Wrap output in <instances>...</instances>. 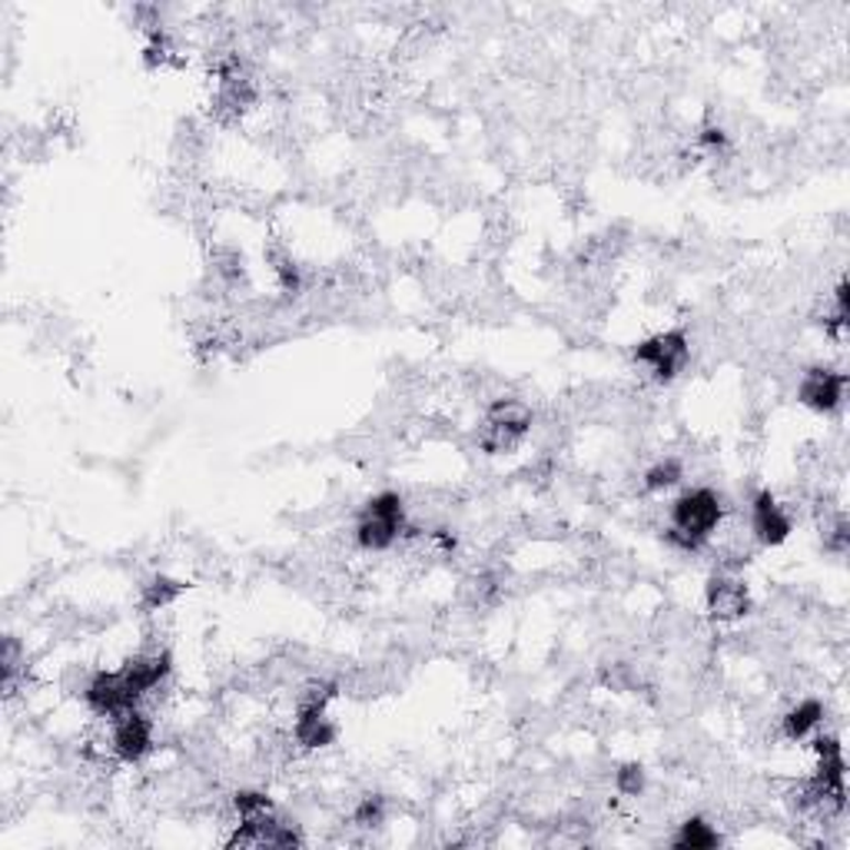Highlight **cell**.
<instances>
[{
  "label": "cell",
  "mask_w": 850,
  "mask_h": 850,
  "mask_svg": "<svg viewBox=\"0 0 850 850\" xmlns=\"http://www.w3.org/2000/svg\"><path fill=\"white\" fill-rule=\"evenodd\" d=\"M722 515H725L722 499L712 489H691L671 508V525L664 528L668 541H674L684 551H697L722 525Z\"/></svg>",
  "instance_id": "6da1fadb"
},
{
  "label": "cell",
  "mask_w": 850,
  "mask_h": 850,
  "mask_svg": "<svg viewBox=\"0 0 850 850\" xmlns=\"http://www.w3.org/2000/svg\"><path fill=\"white\" fill-rule=\"evenodd\" d=\"M402 532H405V508H402V499L392 495V492L376 495V499L366 505V512H362V518H359V525H356V538H359V545L369 548V551L389 548Z\"/></svg>",
  "instance_id": "7a4b0ae2"
},
{
  "label": "cell",
  "mask_w": 850,
  "mask_h": 850,
  "mask_svg": "<svg viewBox=\"0 0 850 850\" xmlns=\"http://www.w3.org/2000/svg\"><path fill=\"white\" fill-rule=\"evenodd\" d=\"M83 694H87V704H90V712L93 715H100V718H120V715H126V712H133L136 707V701L144 697L136 691V684L130 681V674L120 668V671H100V674H93L90 678V684L83 687Z\"/></svg>",
  "instance_id": "3957f363"
},
{
  "label": "cell",
  "mask_w": 850,
  "mask_h": 850,
  "mask_svg": "<svg viewBox=\"0 0 850 850\" xmlns=\"http://www.w3.org/2000/svg\"><path fill=\"white\" fill-rule=\"evenodd\" d=\"M333 684H313L297 707V722H293V738L303 748H326L336 741V728L326 718V704L333 697Z\"/></svg>",
  "instance_id": "277c9868"
},
{
  "label": "cell",
  "mask_w": 850,
  "mask_h": 850,
  "mask_svg": "<svg viewBox=\"0 0 850 850\" xmlns=\"http://www.w3.org/2000/svg\"><path fill=\"white\" fill-rule=\"evenodd\" d=\"M691 359V346L684 333H658L635 346V362H641L658 382H671L678 372H684Z\"/></svg>",
  "instance_id": "5b68a950"
},
{
  "label": "cell",
  "mask_w": 850,
  "mask_h": 850,
  "mask_svg": "<svg viewBox=\"0 0 850 850\" xmlns=\"http://www.w3.org/2000/svg\"><path fill=\"white\" fill-rule=\"evenodd\" d=\"M154 748V725L147 715H139L136 707L120 718H113V735H110V751L123 761V764H136L144 761Z\"/></svg>",
  "instance_id": "8992f818"
},
{
  "label": "cell",
  "mask_w": 850,
  "mask_h": 850,
  "mask_svg": "<svg viewBox=\"0 0 850 850\" xmlns=\"http://www.w3.org/2000/svg\"><path fill=\"white\" fill-rule=\"evenodd\" d=\"M704 605H707V615H712L715 622H738L751 612V592L741 579L722 572V575H715L712 582H707Z\"/></svg>",
  "instance_id": "52a82bcc"
},
{
  "label": "cell",
  "mask_w": 850,
  "mask_h": 850,
  "mask_svg": "<svg viewBox=\"0 0 850 850\" xmlns=\"http://www.w3.org/2000/svg\"><path fill=\"white\" fill-rule=\"evenodd\" d=\"M847 376L834 369H807L797 389V399L814 412H834L843 402Z\"/></svg>",
  "instance_id": "ba28073f"
},
{
  "label": "cell",
  "mask_w": 850,
  "mask_h": 850,
  "mask_svg": "<svg viewBox=\"0 0 850 850\" xmlns=\"http://www.w3.org/2000/svg\"><path fill=\"white\" fill-rule=\"evenodd\" d=\"M751 532L761 545H781L791 535V518L771 492H758L751 502Z\"/></svg>",
  "instance_id": "9c48e42d"
},
{
  "label": "cell",
  "mask_w": 850,
  "mask_h": 850,
  "mask_svg": "<svg viewBox=\"0 0 850 850\" xmlns=\"http://www.w3.org/2000/svg\"><path fill=\"white\" fill-rule=\"evenodd\" d=\"M485 422L495 425V429H502V433H512V436L525 439V433L532 429L535 415H532V409H528L522 399H495V402L489 405Z\"/></svg>",
  "instance_id": "30bf717a"
},
{
  "label": "cell",
  "mask_w": 850,
  "mask_h": 850,
  "mask_svg": "<svg viewBox=\"0 0 850 850\" xmlns=\"http://www.w3.org/2000/svg\"><path fill=\"white\" fill-rule=\"evenodd\" d=\"M820 722H824V704L814 701V697H807V701H801L797 707H791V712H787V718H784V735H787L791 741H801V738H807Z\"/></svg>",
  "instance_id": "8fae6325"
},
{
  "label": "cell",
  "mask_w": 850,
  "mask_h": 850,
  "mask_svg": "<svg viewBox=\"0 0 850 850\" xmlns=\"http://www.w3.org/2000/svg\"><path fill=\"white\" fill-rule=\"evenodd\" d=\"M180 595H183V585H180L177 579L157 575V579H150V582L144 585V592H139V605H144V612H164V608H170Z\"/></svg>",
  "instance_id": "7c38bea8"
},
{
  "label": "cell",
  "mask_w": 850,
  "mask_h": 850,
  "mask_svg": "<svg viewBox=\"0 0 850 850\" xmlns=\"http://www.w3.org/2000/svg\"><path fill=\"white\" fill-rule=\"evenodd\" d=\"M718 843H722L718 830H712V824H704L697 817L684 820L678 837H674V847H684V850H707V847H718Z\"/></svg>",
  "instance_id": "4fadbf2b"
},
{
  "label": "cell",
  "mask_w": 850,
  "mask_h": 850,
  "mask_svg": "<svg viewBox=\"0 0 850 850\" xmlns=\"http://www.w3.org/2000/svg\"><path fill=\"white\" fill-rule=\"evenodd\" d=\"M236 814L239 820L246 824H262V820H272V801L259 791H239L236 794Z\"/></svg>",
  "instance_id": "5bb4252c"
},
{
  "label": "cell",
  "mask_w": 850,
  "mask_h": 850,
  "mask_svg": "<svg viewBox=\"0 0 850 850\" xmlns=\"http://www.w3.org/2000/svg\"><path fill=\"white\" fill-rule=\"evenodd\" d=\"M678 479H681V462H678V459H664V462H658L655 469H648L645 489H648V492H661V489L678 485Z\"/></svg>",
  "instance_id": "9a60e30c"
},
{
  "label": "cell",
  "mask_w": 850,
  "mask_h": 850,
  "mask_svg": "<svg viewBox=\"0 0 850 850\" xmlns=\"http://www.w3.org/2000/svg\"><path fill=\"white\" fill-rule=\"evenodd\" d=\"M847 538H850L847 518H843V515H834V518L824 525V548L834 551V555H843V551H847Z\"/></svg>",
  "instance_id": "2e32d148"
},
{
  "label": "cell",
  "mask_w": 850,
  "mask_h": 850,
  "mask_svg": "<svg viewBox=\"0 0 850 850\" xmlns=\"http://www.w3.org/2000/svg\"><path fill=\"white\" fill-rule=\"evenodd\" d=\"M615 784H618V791H622L625 797H638L641 787H645V771H641L638 764H625V768L615 774Z\"/></svg>",
  "instance_id": "e0dca14e"
},
{
  "label": "cell",
  "mask_w": 850,
  "mask_h": 850,
  "mask_svg": "<svg viewBox=\"0 0 850 850\" xmlns=\"http://www.w3.org/2000/svg\"><path fill=\"white\" fill-rule=\"evenodd\" d=\"M379 820H382V801H379V797H366L362 807L356 810V824L372 827V824H379Z\"/></svg>",
  "instance_id": "ac0fdd59"
}]
</instances>
